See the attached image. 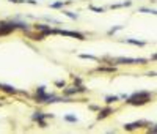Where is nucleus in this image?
<instances>
[{
  "mask_svg": "<svg viewBox=\"0 0 157 134\" xmlns=\"http://www.w3.org/2000/svg\"><path fill=\"white\" fill-rule=\"evenodd\" d=\"M129 43H132V44H138V46H143L145 43H142V41H134V40H129Z\"/></svg>",
  "mask_w": 157,
  "mask_h": 134,
  "instance_id": "1",
  "label": "nucleus"
},
{
  "mask_svg": "<svg viewBox=\"0 0 157 134\" xmlns=\"http://www.w3.org/2000/svg\"><path fill=\"white\" fill-rule=\"evenodd\" d=\"M66 120H69V121H76L74 117H66Z\"/></svg>",
  "mask_w": 157,
  "mask_h": 134,
  "instance_id": "2",
  "label": "nucleus"
},
{
  "mask_svg": "<svg viewBox=\"0 0 157 134\" xmlns=\"http://www.w3.org/2000/svg\"><path fill=\"white\" fill-rule=\"evenodd\" d=\"M11 2H19V0H11Z\"/></svg>",
  "mask_w": 157,
  "mask_h": 134,
  "instance_id": "3",
  "label": "nucleus"
}]
</instances>
